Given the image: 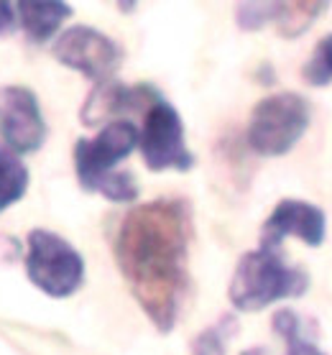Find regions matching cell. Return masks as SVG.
I'll list each match as a JSON object with an SVG mask.
<instances>
[{"label": "cell", "mask_w": 332, "mask_h": 355, "mask_svg": "<svg viewBox=\"0 0 332 355\" xmlns=\"http://www.w3.org/2000/svg\"><path fill=\"white\" fill-rule=\"evenodd\" d=\"M192 207L182 197L143 202L121 220L115 261L130 294L159 332H171L189 289Z\"/></svg>", "instance_id": "cell-1"}, {"label": "cell", "mask_w": 332, "mask_h": 355, "mask_svg": "<svg viewBox=\"0 0 332 355\" xmlns=\"http://www.w3.org/2000/svg\"><path fill=\"white\" fill-rule=\"evenodd\" d=\"M138 146V128L130 121H113L95 138H82L74 146V169L82 189L98 192L110 202H133L138 184L128 171L115 166Z\"/></svg>", "instance_id": "cell-2"}, {"label": "cell", "mask_w": 332, "mask_h": 355, "mask_svg": "<svg viewBox=\"0 0 332 355\" xmlns=\"http://www.w3.org/2000/svg\"><path fill=\"white\" fill-rule=\"evenodd\" d=\"M307 289L309 274L304 268L286 263L279 248L259 245L241 256L227 286V299L241 312H259L281 299L302 297Z\"/></svg>", "instance_id": "cell-3"}, {"label": "cell", "mask_w": 332, "mask_h": 355, "mask_svg": "<svg viewBox=\"0 0 332 355\" xmlns=\"http://www.w3.org/2000/svg\"><path fill=\"white\" fill-rule=\"evenodd\" d=\"M312 110L309 103L297 92H279L263 97L253 107L251 123L245 130L248 146L261 156L289 154L304 136Z\"/></svg>", "instance_id": "cell-4"}, {"label": "cell", "mask_w": 332, "mask_h": 355, "mask_svg": "<svg viewBox=\"0 0 332 355\" xmlns=\"http://www.w3.org/2000/svg\"><path fill=\"white\" fill-rule=\"evenodd\" d=\"M28 282L54 299L72 297L85 282V261L80 250L62 235L36 227L28 233V256H26Z\"/></svg>", "instance_id": "cell-5"}, {"label": "cell", "mask_w": 332, "mask_h": 355, "mask_svg": "<svg viewBox=\"0 0 332 355\" xmlns=\"http://www.w3.org/2000/svg\"><path fill=\"white\" fill-rule=\"evenodd\" d=\"M141 156L151 171L177 169L189 171L195 166V156L184 144V123L177 107L159 97L143 113V128L138 130Z\"/></svg>", "instance_id": "cell-6"}, {"label": "cell", "mask_w": 332, "mask_h": 355, "mask_svg": "<svg viewBox=\"0 0 332 355\" xmlns=\"http://www.w3.org/2000/svg\"><path fill=\"white\" fill-rule=\"evenodd\" d=\"M51 54L59 64L85 74L98 85L113 80L115 69L121 67V46L89 26H72L62 31L51 46Z\"/></svg>", "instance_id": "cell-7"}, {"label": "cell", "mask_w": 332, "mask_h": 355, "mask_svg": "<svg viewBox=\"0 0 332 355\" xmlns=\"http://www.w3.org/2000/svg\"><path fill=\"white\" fill-rule=\"evenodd\" d=\"M0 138L16 154L39 151L46 141V121L39 100L28 87L6 85L0 87Z\"/></svg>", "instance_id": "cell-8"}, {"label": "cell", "mask_w": 332, "mask_h": 355, "mask_svg": "<svg viewBox=\"0 0 332 355\" xmlns=\"http://www.w3.org/2000/svg\"><path fill=\"white\" fill-rule=\"evenodd\" d=\"M159 97V89L151 85H123L118 80H107L95 85V89L87 95L80 118L85 125L123 121L121 115L146 113Z\"/></svg>", "instance_id": "cell-9"}, {"label": "cell", "mask_w": 332, "mask_h": 355, "mask_svg": "<svg viewBox=\"0 0 332 355\" xmlns=\"http://www.w3.org/2000/svg\"><path fill=\"white\" fill-rule=\"evenodd\" d=\"M286 235H297L299 241L317 248L324 241V212L309 202L281 200L268 215L261 230V245L279 248Z\"/></svg>", "instance_id": "cell-10"}, {"label": "cell", "mask_w": 332, "mask_h": 355, "mask_svg": "<svg viewBox=\"0 0 332 355\" xmlns=\"http://www.w3.org/2000/svg\"><path fill=\"white\" fill-rule=\"evenodd\" d=\"M18 21L24 26L26 39L31 44H46V41L59 31V26L72 16V6L62 0H49V3H18Z\"/></svg>", "instance_id": "cell-11"}, {"label": "cell", "mask_w": 332, "mask_h": 355, "mask_svg": "<svg viewBox=\"0 0 332 355\" xmlns=\"http://www.w3.org/2000/svg\"><path fill=\"white\" fill-rule=\"evenodd\" d=\"M327 10L324 0H294V3H274L271 24L283 39H297Z\"/></svg>", "instance_id": "cell-12"}, {"label": "cell", "mask_w": 332, "mask_h": 355, "mask_svg": "<svg viewBox=\"0 0 332 355\" xmlns=\"http://www.w3.org/2000/svg\"><path fill=\"white\" fill-rule=\"evenodd\" d=\"M28 169L18 159L16 151H10L8 146L0 144V212L13 207L18 200H24L28 189Z\"/></svg>", "instance_id": "cell-13"}, {"label": "cell", "mask_w": 332, "mask_h": 355, "mask_svg": "<svg viewBox=\"0 0 332 355\" xmlns=\"http://www.w3.org/2000/svg\"><path fill=\"white\" fill-rule=\"evenodd\" d=\"M274 332L286 340V355H327L312 343L307 335V324L294 309H279L274 315Z\"/></svg>", "instance_id": "cell-14"}, {"label": "cell", "mask_w": 332, "mask_h": 355, "mask_svg": "<svg viewBox=\"0 0 332 355\" xmlns=\"http://www.w3.org/2000/svg\"><path fill=\"white\" fill-rule=\"evenodd\" d=\"M238 332V322L233 315H222L215 324L202 330L192 340V355H225L227 338Z\"/></svg>", "instance_id": "cell-15"}, {"label": "cell", "mask_w": 332, "mask_h": 355, "mask_svg": "<svg viewBox=\"0 0 332 355\" xmlns=\"http://www.w3.org/2000/svg\"><path fill=\"white\" fill-rule=\"evenodd\" d=\"M302 77L312 87H327L332 82V33H327L322 41H317L312 57L302 69Z\"/></svg>", "instance_id": "cell-16"}, {"label": "cell", "mask_w": 332, "mask_h": 355, "mask_svg": "<svg viewBox=\"0 0 332 355\" xmlns=\"http://www.w3.org/2000/svg\"><path fill=\"white\" fill-rule=\"evenodd\" d=\"M274 3H241L235 10V21L243 31H259L261 26L271 24Z\"/></svg>", "instance_id": "cell-17"}, {"label": "cell", "mask_w": 332, "mask_h": 355, "mask_svg": "<svg viewBox=\"0 0 332 355\" xmlns=\"http://www.w3.org/2000/svg\"><path fill=\"white\" fill-rule=\"evenodd\" d=\"M18 21V10L13 3H0V36H6L16 28Z\"/></svg>", "instance_id": "cell-18"}, {"label": "cell", "mask_w": 332, "mask_h": 355, "mask_svg": "<svg viewBox=\"0 0 332 355\" xmlns=\"http://www.w3.org/2000/svg\"><path fill=\"white\" fill-rule=\"evenodd\" d=\"M241 355H263V347H248V350H243Z\"/></svg>", "instance_id": "cell-19"}]
</instances>
